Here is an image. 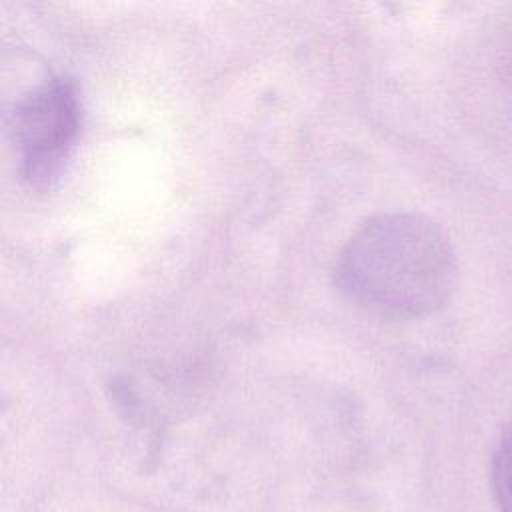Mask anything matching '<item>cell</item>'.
<instances>
[{"instance_id": "cell-3", "label": "cell", "mask_w": 512, "mask_h": 512, "mask_svg": "<svg viewBox=\"0 0 512 512\" xmlns=\"http://www.w3.org/2000/svg\"><path fill=\"white\" fill-rule=\"evenodd\" d=\"M492 492L500 512H512V424L502 432L492 456Z\"/></svg>"}, {"instance_id": "cell-2", "label": "cell", "mask_w": 512, "mask_h": 512, "mask_svg": "<svg viewBox=\"0 0 512 512\" xmlns=\"http://www.w3.org/2000/svg\"><path fill=\"white\" fill-rule=\"evenodd\" d=\"M80 130V100L70 78H52L20 100L14 138L22 172L34 184L52 180L66 162Z\"/></svg>"}, {"instance_id": "cell-1", "label": "cell", "mask_w": 512, "mask_h": 512, "mask_svg": "<svg viewBox=\"0 0 512 512\" xmlns=\"http://www.w3.org/2000/svg\"><path fill=\"white\" fill-rule=\"evenodd\" d=\"M456 274L452 242L432 218L386 212L348 238L334 266V286L366 312L410 320L440 310Z\"/></svg>"}]
</instances>
